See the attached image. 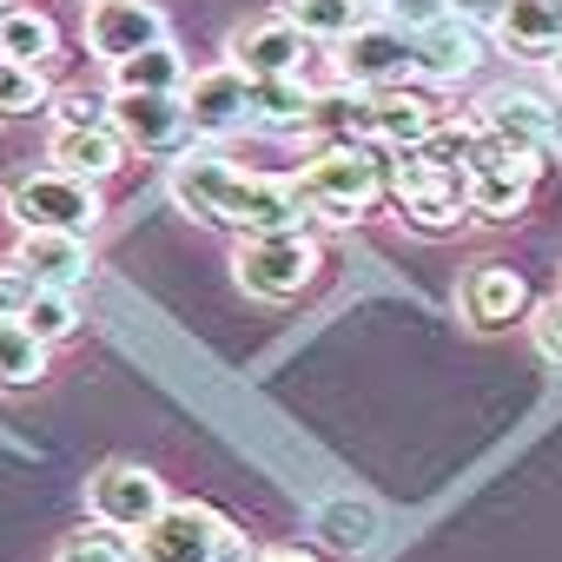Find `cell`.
<instances>
[{"mask_svg":"<svg viewBox=\"0 0 562 562\" xmlns=\"http://www.w3.org/2000/svg\"><path fill=\"white\" fill-rule=\"evenodd\" d=\"M172 205L192 212L199 225H225L238 238H258V232H305V205L292 192V179H265V172H245L218 153H179L172 159Z\"/></svg>","mask_w":562,"mask_h":562,"instance_id":"obj_1","label":"cell"},{"mask_svg":"<svg viewBox=\"0 0 562 562\" xmlns=\"http://www.w3.org/2000/svg\"><path fill=\"white\" fill-rule=\"evenodd\" d=\"M292 192L318 218H338V225L364 218L384 192V159H378V146H318V159H305Z\"/></svg>","mask_w":562,"mask_h":562,"instance_id":"obj_2","label":"cell"},{"mask_svg":"<svg viewBox=\"0 0 562 562\" xmlns=\"http://www.w3.org/2000/svg\"><path fill=\"white\" fill-rule=\"evenodd\" d=\"M318 265H325V251H318L312 232H258V238H238V251H232L238 285L251 299H271V305L299 299L318 278Z\"/></svg>","mask_w":562,"mask_h":562,"instance_id":"obj_3","label":"cell"},{"mask_svg":"<svg viewBox=\"0 0 562 562\" xmlns=\"http://www.w3.org/2000/svg\"><path fill=\"white\" fill-rule=\"evenodd\" d=\"M8 212H14L21 232H74V238H87L106 205H100V186L41 166V172H21L8 186Z\"/></svg>","mask_w":562,"mask_h":562,"instance_id":"obj_4","label":"cell"},{"mask_svg":"<svg viewBox=\"0 0 562 562\" xmlns=\"http://www.w3.org/2000/svg\"><path fill=\"white\" fill-rule=\"evenodd\" d=\"M384 186L397 192L404 225L424 232V238H443V232H457V225L470 218V212H463V179H457V172H437V166L417 159V153H391Z\"/></svg>","mask_w":562,"mask_h":562,"instance_id":"obj_5","label":"cell"},{"mask_svg":"<svg viewBox=\"0 0 562 562\" xmlns=\"http://www.w3.org/2000/svg\"><path fill=\"white\" fill-rule=\"evenodd\" d=\"M225 536H232V522L218 509H205V503H166L133 536V562H212Z\"/></svg>","mask_w":562,"mask_h":562,"instance_id":"obj_6","label":"cell"},{"mask_svg":"<svg viewBox=\"0 0 562 562\" xmlns=\"http://www.w3.org/2000/svg\"><path fill=\"white\" fill-rule=\"evenodd\" d=\"M417 74V47L404 27L391 21H364L338 41V80L345 87H364V93H384V87H404Z\"/></svg>","mask_w":562,"mask_h":562,"instance_id":"obj_7","label":"cell"},{"mask_svg":"<svg viewBox=\"0 0 562 562\" xmlns=\"http://www.w3.org/2000/svg\"><path fill=\"white\" fill-rule=\"evenodd\" d=\"M113 133L126 153H153V159L192 153V120L179 93H113Z\"/></svg>","mask_w":562,"mask_h":562,"instance_id":"obj_8","label":"cell"},{"mask_svg":"<svg viewBox=\"0 0 562 562\" xmlns=\"http://www.w3.org/2000/svg\"><path fill=\"white\" fill-rule=\"evenodd\" d=\"M166 503H172V496H166V476H153L146 463H106V470L87 483L93 522H106V529H120V536H139Z\"/></svg>","mask_w":562,"mask_h":562,"instance_id":"obj_9","label":"cell"},{"mask_svg":"<svg viewBox=\"0 0 562 562\" xmlns=\"http://www.w3.org/2000/svg\"><path fill=\"white\" fill-rule=\"evenodd\" d=\"M159 41H172L159 0H93L87 8V54L106 60V67H120V60H133Z\"/></svg>","mask_w":562,"mask_h":562,"instance_id":"obj_10","label":"cell"},{"mask_svg":"<svg viewBox=\"0 0 562 562\" xmlns=\"http://www.w3.org/2000/svg\"><path fill=\"white\" fill-rule=\"evenodd\" d=\"M225 67H238L245 80H299L305 74V60H312V41L292 27V21H278V14H265V21H245L232 41H225Z\"/></svg>","mask_w":562,"mask_h":562,"instance_id":"obj_11","label":"cell"},{"mask_svg":"<svg viewBox=\"0 0 562 562\" xmlns=\"http://www.w3.org/2000/svg\"><path fill=\"white\" fill-rule=\"evenodd\" d=\"M179 106L192 120V139H225V133H245L251 126V80L238 67H205L179 87Z\"/></svg>","mask_w":562,"mask_h":562,"instance_id":"obj_12","label":"cell"},{"mask_svg":"<svg viewBox=\"0 0 562 562\" xmlns=\"http://www.w3.org/2000/svg\"><path fill=\"white\" fill-rule=\"evenodd\" d=\"M14 265L34 278V292H67V299L93 278V251H87V238H74V232H21Z\"/></svg>","mask_w":562,"mask_h":562,"instance_id":"obj_13","label":"cell"},{"mask_svg":"<svg viewBox=\"0 0 562 562\" xmlns=\"http://www.w3.org/2000/svg\"><path fill=\"white\" fill-rule=\"evenodd\" d=\"M536 172H542V153H516V159H503V166L463 172V212H470V218H490V225L522 218Z\"/></svg>","mask_w":562,"mask_h":562,"instance_id":"obj_14","label":"cell"},{"mask_svg":"<svg viewBox=\"0 0 562 562\" xmlns=\"http://www.w3.org/2000/svg\"><path fill=\"white\" fill-rule=\"evenodd\" d=\"M463 318L476 325V331H509V325H522L536 305H529V285H522V271H509V265H476L470 278H463Z\"/></svg>","mask_w":562,"mask_h":562,"instance_id":"obj_15","label":"cell"},{"mask_svg":"<svg viewBox=\"0 0 562 562\" xmlns=\"http://www.w3.org/2000/svg\"><path fill=\"white\" fill-rule=\"evenodd\" d=\"M437 126H443V113H437L430 93H417V87H384V93H371V146L411 153V146H424Z\"/></svg>","mask_w":562,"mask_h":562,"instance_id":"obj_16","label":"cell"},{"mask_svg":"<svg viewBox=\"0 0 562 562\" xmlns=\"http://www.w3.org/2000/svg\"><path fill=\"white\" fill-rule=\"evenodd\" d=\"M476 126L516 153H542L549 146V100L529 93V87H496L483 106H476Z\"/></svg>","mask_w":562,"mask_h":562,"instance_id":"obj_17","label":"cell"},{"mask_svg":"<svg viewBox=\"0 0 562 562\" xmlns=\"http://www.w3.org/2000/svg\"><path fill=\"white\" fill-rule=\"evenodd\" d=\"M411 47H417V74L424 80H437V87H457V80H470L476 67H483V41H476V27H463V21H430L424 34H411Z\"/></svg>","mask_w":562,"mask_h":562,"instance_id":"obj_18","label":"cell"},{"mask_svg":"<svg viewBox=\"0 0 562 562\" xmlns=\"http://www.w3.org/2000/svg\"><path fill=\"white\" fill-rule=\"evenodd\" d=\"M496 41L516 60H555L562 54V0H503Z\"/></svg>","mask_w":562,"mask_h":562,"instance_id":"obj_19","label":"cell"},{"mask_svg":"<svg viewBox=\"0 0 562 562\" xmlns=\"http://www.w3.org/2000/svg\"><path fill=\"white\" fill-rule=\"evenodd\" d=\"M47 159H54V172H67V179L106 186V179L126 166V146H120V133H113V126H80V133L54 126V139H47Z\"/></svg>","mask_w":562,"mask_h":562,"instance_id":"obj_20","label":"cell"},{"mask_svg":"<svg viewBox=\"0 0 562 562\" xmlns=\"http://www.w3.org/2000/svg\"><path fill=\"white\" fill-rule=\"evenodd\" d=\"M305 133L318 146H371V93L364 87H325L312 93V113H305Z\"/></svg>","mask_w":562,"mask_h":562,"instance_id":"obj_21","label":"cell"},{"mask_svg":"<svg viewBox=\"0 0 562 562\" xmlns=\"http://www.w3.org/2000/svg\"><path fill=\"white\" fill-rule=\"evenodd\" d=\"M186 80H192V67H186V54L172 41H159V47L113 67V93H179Z\"/></svg>","mask_w":562,"mask_h":562,"instance_id":"obj_22","label":"cell"},{"mask_svg":"<svg viewBox=\"0 0 562 562\" xmlns=\"http://www.w3.org/2000/svg\"><path fill=\"white\" fill-rule=\"evenodd\" d=\"M60 54V27H54V14H41V8H14L8 21H0V60H14V67H47Z\"/></svg>","mask_w":562,"mask_h":562,"instance_id":"obj_23","label":"cell"},{"mask_svg":"<svg viewBox=\"0 0 562 562\" xmlns=\"http://www.w3.org/2000/svg\"><path fill=\"white\" fill-rule=\"evenodd\" d=\"M312 87L305 80H251V126L258 133H305Z\"/></svg>","mask_w":562,"mask_h":562,"instance_id":"obj_24","label":"cell"},{"mask_svg":"<svg viewBox=\"0 0 562 562\" xmlns=\"http://www.w3.org/2000/svg\"><path fill=\"white\" fill-rule=\"evenodd\" d=\"M278 21H292L305 41H345L351 27H364V0H278Z\"/></svg>","mask_w":562,"mask_h":562,"instance_id":"obj_25","label":"cell"},{"mask_svg":"<svg viewBox=\"0 0 562 562\" xmlns=\"http://www.w3.org/2000/svg\"><path fill=\"white\" fill-rule=\"evenodd\" d=\"M47 378V345L27 338L14 318H0V391H27Z\"/></svg>","mask_w":562,"mask_h":562,"instance_id":"obj_26","label":"cell"},{"mask_svg":"<svg viewBox=\"0 0 562 562\" xmlns=\"http://www.w3.org/2000/svg\"><path fill=\"white\" fill-rule=\"evenodd\" d=\"M47 106H54V87H47V74L0 60V120H34V113H47Z\"/></svg>","mask_w":562,"mask_h":562,"instance_id":"obj_27","label":"cell"},{"mask_svg":"<svg viewBox=\"0 0 562 562\" xmlns=\"http://www.w3.org/2000/svg\"><path fill=\"white\" fill-rule=\"evenodd\" d=\"M21 331L54 351V345H67V338L80 331V305H74L67 292H34V305L21 312Z\"/></svg>","mask_w":562,"mask_h":562,"instance_id":"obj_28","label":"cell"},{"mask_svg":"<svg viewBox=\"0 0 562 562\" xmlns=\"http://www.w3.org/2000/svg\"><path fill=\"white\" fill-rule=\"evenodd\" d=\"M54 562H133V536H120L106 522H80V529L60 536Z\"/></svg>","mask_w":562,"mask_h":562,"instance_id":"obj_29","label":"cell"},{"mask_svg":"<svg viewBox=\"0 0 562 562\" xmlns=\"http://www.w3.org/2000/svg\"><path fill=\"white\" fill-rule=\"evenodd\" d=\"M54 126H67V133H80V126H113V93H93V87H67V93H54Z\"/></svg>","mask_w":562,"mask_h":562,"instance_id":"obj_30","label":"cell"},{"mask_svg":"<svg viewBox=\"0 0 562 562\" xmlns=\"http://www.w3.org/2000/svg\"><path fill=\"white\" fill-rule=\"evenodd\" d=\"M325 536L338 542V549H351V555H364L371 542H378V516L364 509V503H325Z\"/></svg>","mask_w":562,"mask_h":562,"instance_id":"obj_31","label":"cell"},{"mask_svg":"<svg viewBox=\"0 0 562 562\" xmlns=\"http://www.w3.org/2000/svg\"><path fill=\"white\" fill-rule=\"evenodd\" d=\"M27 305H34V278L8 258V265H0V318H14V325H21Z\"/></svg>","mask_w":562,"mask_h":562,"instance_id":"obj_32","label":"cell"},{"mask_svg":"<svg viewBox=\"0 0 562 562\" xmlns=\"http://www.w3.org/2000/svg\"><path fill=\"white\" fill-rule=\"evenodd\" d=\"M529 325H536L542 358H562V292H555L549 305H536V312H529Z\"/></svg>","mask_w":562,"mask_h":562,"instance_id":"obj_33","label":"cell"},{"mask_svg":"<svg viewBox=\"0 0 562 562\" xmlns=\"http://www.w3.org/2000/svg\"><path fill=\"white\" fill-rule=\"evenodd\" d=\"M443 14H450V21H463V27H496L503 0H443Z\"/></svg>","mask_w":562,"mask_h":562,"instance_id":"obj_34","label":"cell"},{"mask_svg":"<svg viewBox=\"0 0 562 562\" xmlns=\"http://www.w3.org/2000/svg\"><path fill=\"white\" fill-rule=\"evenodd\" d=\"M258 562H325L318 549H299V542H285V549H265Z\"/></svg>","mask_w":562,"mask_h":562,"instance_id":"obj_35","label":"cell"},{"mask_svg":"<svg viewBox=\"0 0 562 562\" xmlns=\"http://www.w3.org/2000/svg\"><path fill=\"white\" fill-rule=\"evenodd\" d=\"M549 146H562V100H549Z\"/></svg>","mask_w":562,"mask_h":562,"instance_id":"obj_36","label":"cell"},{"mask_svg":"<svg viewBox=\"0 0 562 562\" xmlns=\"http://www.w3.org/2000/svg\"><path fill=\"white\" fill-rule=\"evenodd\" d=\"M14 8H21V0H0V21H8V14H14Z\"/></svg>","mask_w":562,"mask_h":562,"instance_id":"obj_37","label":"cell"},{"mask_svg":"<svg viewBox=\"0 0 562 562\" xmlns=\"http://www.w3.org/2000/svg\"><path fill=\"white\" fill-rule=\"evenodd\" d=\"M549 67H555V80H562V54H555V60H549Z\"/></svg>","mask_w":562,"mask_h":562,"instance_id":"obj_38","label":"cell"},{"mask_svg":"<svg viewBox=\"0 0 562 562\" xmlns=\"http://www.w3.org/2000/svg\"><path fill=\"white\" fill-rule=\"evenodd\" d=\"M364 8H371V0H364Z\"/></svg>","mask_w":562,"mask_h":562,"instance_id":"obj_39","label":"cell"}]
</instances>
